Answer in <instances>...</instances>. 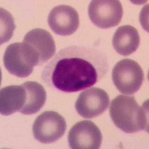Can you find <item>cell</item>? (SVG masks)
<instances>
[{
    "label": "cell",
    "instance_id": "7",
    "mask_svg": "<svg viewBox=\"0 0 149 149\" xmlns=\"http://www.w3.org/2000/svg\"><path fill=\"white\" fill-rule=\"evenodd\" d=\"M110 98L106 91L98 87H91L81 93L75 102V109L81 116L92 119L107 110Z\"/></svg>",
    "mask_w": 149,
    "mask_h": 149
},
{
    "label": "cell",
    "instance_id": "2",
    "mask_svg": "<svg viewBox=\"0 0 149 149\" xmlns=\"http://www.w3.org/2000/svg\"><path fill=\"white\" fill-rule=\"evenodd\" d=\"M146 104L140 107L134 96L119 95L111 102L110 116L114 125L127 134L140 130L148 132V116Z\"/></svg>",
    "mask_w": 149,
    "mask_h": 149
},
{
    "label": "cell",
    "instance_id": "11",
    "mask_svg": "<svg viewBox=\"0 0 149 149\" xmlns=\"http://www.w3.org/2000/svg\"><path fill=\"white\" fill-rule=\"evenodd\" d=\"M26 101V91L22 85L6 86L0 91V113L9 116L20 112Z\"/></svg>",
    "mask_w": 149,
    "mask_h": 149
},
{
    "label": "cell",
    "instance_id": "13",
    "mask_svg": "<svg viewBox=\"0 0 149 149\" xmlns=\"http://www.w3.org/2000/svg\"><path fill=\"white\" fill-rule=\"evenodd\" d=\"M26 89V101L19 113L24 115H32L39 111L46 100L44 87L35 81H27L22 84Z\"/></svg>",
    "mask_w": 149,
    "mask_h": 149
},
{
    "label": "cell",
    "instance_id": "6",
    "mask_svg": "<svg viewBox=\"0 0 149 149\" xmlns=\"http://www.w3.org/2000/svg\"><path fill=\"white\" fill-rule=\"evenodd\" d=\"M88 14L97 27L110 29L120 23L123 8L117 0H93L89 5Z\"/></svg>",
    "mask_w": 149,
    "mask_h": 149
},
{
    "label": "cell",
    "instance_id": "4",
    "mask_svg": "<svg viewBox=\"0 0 149 149\" xmlns=\"http://www.w3.org/2000/svg\"><path fill=\"white\" fill-rule=\"evenodd\" d=\"M112 79L119 92L132 95L140 89L144 81V72L140 65L131 59H123L114 66Z\"/></svg>",
    "mask_w": 149,
    "mask_h": 149
},
{
    "label": "cell",
    "instance_id": "10",
    "mask_svg": "<svg viewBox=\"0 0 149 149\" xmlns=\"http://www.w3.org/2000/svg\"><path fill=\"white\" fill-rule=\"evenodd\" d=\"M23 42L32 46L39 54L38 66H42L54 57L55 42L51 34L42 29H34L25 35Z\"/></svg>",
    "mask_w": 149,
    "mask_h": 149
},
{
    "label": "cell",
    "instance_id": "3",
    "mask_svg": "<svg viewBox=\"0 0 149 149\" xmlns=\"http://www.w3.org/2000/svg\"><path fill=\"white\" fill-rule=\"evenodd\" d=\"M4 65L11 74L19 78H26L38 66L39 54L26 42H15L9 45L4 54Z\"/></svg>",
    "mask_w": 149,
    "mask_h": 149
},
{
    "label": "cell",
    "instance_id": "1",
    "mask_svg": "<svg viewBox=\"0 0 149 149\" xmlns=\"http://www.w3.org/2000/svg\"><path fill=\"white\" fill-rule=\"evenodd\" d=\"M107 57L97 49L69 46L61 49L42 71L49 86L63 93H74L93 86L108 72Z\"/></svg>",
    "mask_w": 149,
    "mask_h": 149
},
{
    "label": "cell",
    "instance_id": "8",
    "mask_svg": "<svg viewBox=\"0 0 149 149\" xmlns=\"http://www.w3.org/2000/svg\"><path fill=\"white\" fill-rule=\"evenodd\" d=\"M68 141L72 149H98L102 145V134L95 124L84 120L72 126Z\"/></svg>",
    "mask_w": 149,
    "mask_h": 149
},
{
    "label": "cell",
    "instance_id": "5",
    "mask_svg": "<svg viewBox=\"0 0 149 149\" xmlns=\"http://www.w3.org/2000/svg\"><path fill=\"white\" fill-rule=\"evenodd\" d=\"M66 122L61 114L46 111L37 117L33 125V134L41 143L49 144L58 141L65 134Z\"/></svg>",
    "mask_w": 149,
    "mask_h": 149
},
{
    "label": "cell",
    "instance_id": "14",
    "mask_svg": "<svg viewBox=\"0 0 149 149\" xmlns=\"http://www.w3.org/2000/svg\"><path fill=\"white\" fill-rule=\"evenodd\" d=\"M15 29L14 18L10 13L1 8V44L10 39Z\"/></svg>",
    "mask_w": 149,
    "mask_h": 149
},
{
    "label": "cell",
    "instance_id": "12",
    "mask_svg": "<svg viewBox=\"0 0 149 149\" xmlns=\"http://www.w3.org/2000/svg\"><path fill=\"white\" fill-rule=\"evenodd\" d=\"M140 37L138 31L132 26H122L116 31L112 44L116 52L121 55L133 54L139 48Z\"/></svg>",
    "mask_w": 149,
    "mask_h": 149
},
{
    "label": "cell",
    "instance_id": "9",
    "mask_svg": "<svg viewBox=\"0 0 149 149\" xmlns=\"http://www.w3.org/2000/svg\"><path fill=\"white\" fill-rule=\"evenodd\" d=\"M48 23L55 34L71 35L79 26V15L78 11L70 5H58L49 13Z\"/></svg>",
    "mask_w": 149,
    "mask_h": 149
}]
</instances>
